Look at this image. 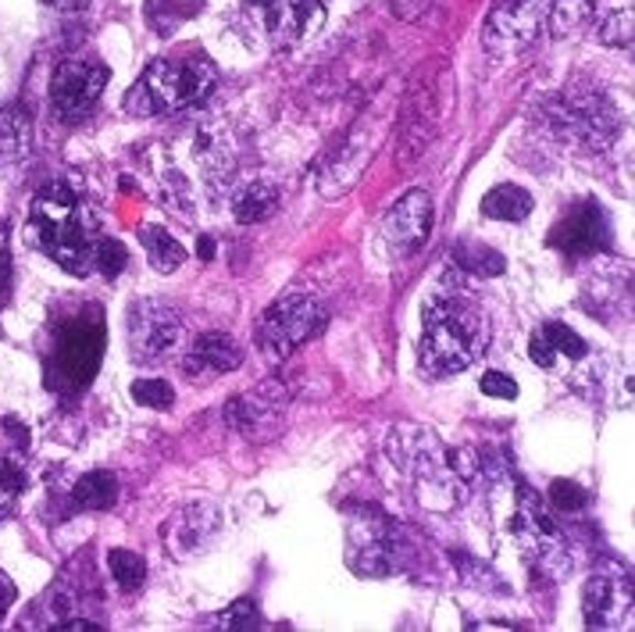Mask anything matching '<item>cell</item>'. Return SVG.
Returning a JSON list of instances; mask_svg holds the SVG:
<instances>
[{
  "label": "cell",
  "mask_w": 635,
  "mask_h": 632,
  "mask_svg": "<svg viewBox=\"0 0 635 632\" xmlns=\"http://www.w3.org/2000/svg\"><path fill=\"white\" fill-rule=\"evenodd\" d=\"M108 86V68L90 62H62L54 68L51 83V105L62 122H79L90 115Z\"/></svg>",
  "instance_id": "obj_12"
},
{
  "label": "cell",
  "mask_w": 635,
  "mask_h": 632,
  "mask_svg": "<svg viewBox=\"0 0 635 632\" xmlns=\"http://www.w3.org/2000/svg\"><path fill=\"white\" fill-rule=\"evenodd\" d=\"M29 229L43 254L54 264H62L72 275H90L97 243H100V222L90 197L83 194L79 183L57 179L47 183L33 197L29 211Z\"/></svg>",
  "instance_id": "obj_1"
},
{
  "label": "cell",
  "mask_w": 635,
  "mask_h": 632,
  "mask_svg": "<svg viewBox=\"0 0 635 632\" xmlns=\"http://www.w3.org/2000/svg\"><path fill=\"white\" fill-rule=\"evenodd\" d=\"M550 247L565 254H603L611 247V218L596 200H579L550 232Z\"/></svg>",
  "instance_id": "obj_16"
},
{
  "label": "cell",
  "mask_w": 635,
  "mask_h": 632,
  "mask_svg": "<svg viewBox=\"0 0 635 632\" xmlns=\"http://www.w3.org/2000/svg\"><path fill=\"white\" fill-rule=\"evenodd\" d=\"M325 329V307L307 293H283L258 326V347L269 361H286Z\"/></svg>",
  "instance_id": "obj_6"
},
{
  "label": "cell",
  "mask_w": 635,
  "mask_h": 632,
  "mask_svg": "<svg viewBox=\"0 0 635 632\" xmlns=\"http://www.w3.org/2000/svg\"><path fill=\"white\" fill-rule=\"evenodd\" d=\"M453 264L457 269H464L468 275H482V279L504 272V258H500L493 247H482V243H457Z\"/></svg>",
  "instance_id": "obj_27"
},
{
  "label": "cell",
  "mask_w": 635,
  "mask_h": 632,
  "mask_svg": "<svg viewBox=\"0 0 635 632\" xmlns=\"http://www.w3.org/2000/svg\"><path fill=\"white\" fill-rule=\"evenodd\" d=\"M511 533L518 536V543L525 547V554L532 557V562H539L543 568L557 571V576L571 571V554H568L565 533H560L554 514L546 511V504L539 501V493L528 490L525 482L518 487V501H514Z\"/></svg>",
  "instance_id": "obj_8"
},
{
  "label": "cell",
  "mask_w": 635,
  "mask_h": 632,
  "mask_svg": "<svg viewBox=\"0 0 635 632\" xmlns=\"http://www.w3.org/2000/svg\"><path fill=\"white\" fill-rule=\"evenodd\" d=\"M539 336L546 344H550V350L557 358H568V361H582L585 358V340L574 329H568L565 322H546V326L539 329Z\"/></svg>",
  "instance_id": "obj_29"
},
{
  "label": "cell",
  "mask_w": 635,
  "mask_h": 632,
  "mask_svg": "<svg viewBox=\"0 0 635 632\" xmlns=\"http://www.w3.org/2000/svg\"><path fill=\"white\" fill-rule=\"evenodd\" d=\"M479 386L485 396H496V401H514V396H518V382H514L507 372H496V369L485 372Z\"/></svg>",
  "instance_id": "obj_36"
},
{
  "label": "cell",
  "mask_w": 635,
  "mask_h": 632,
  "mask_svg": "<svg viewBox=\"0 0 635 632\" xmlns=\"http://www.w3.org/2000/svg\"><path fill=\"white\" fill-rule=\"evenodd\" d=\"M275 208H278V189L272 183H250L232 197V215L247 226L272 218Z\"/></svg>",
  "instance_id": "obj_24"
},
{
  "label": "cell",
  "mask_w": 635,
  "mask_h": 632,
  "mask_svg": "<svg viewBox=\"0 0 635 632\" xmlns=\"http://www.w3.org/2000/svg\"><path fill=\"white\" fill-rule=\"evenodd\" d=\"M321 22H325L321 0H269L264 4V25H269L272 43H278V47L315 36Z\"/></svg>",
  "instance_id": "obj_18"
},
{
  "label": "cell",
  "mask_w": 635,
  "mask_h": 632,
  "mask_svg": "<svg viewBox=\"0 0 635 632\" xmlns=\"http://www.w3.org/2000/svg\"><path fill=\"white\" fill-rule=\"evenodd\" d=\"M100 358H105V318H100L97 307H90V312H83L57 329L54 372L68 390H83L94 382Z\"/></svg>",
  "instance_id": "obj_7"
},
{
  "label": "cell",
  "mask_w": 635,
  "mask_h": 632,
  "mask_svg": "<svg viewBox=\"0 0 635 632\" xmlns=\"http://www.w3.org/2000/svg\"><path fill=\"white\" fill-rule=\"evenodd\" d=\"M543 115L557 140L582 146V151H607L617 137V129H622V119H617L611 100L585 90L550 97Z\"/></svg>",
  "instance_id": "obj_5"
},
{
  "label": "cell",
  "mask_w": 635,
  "mask_h": 632,
  "mask_svg": "<svg viewBox=\"0 0 635 632\" xmlns=\"http://www.w3.org/2000/svg\"><path fill=\"white\" fill-rule=\"evenodd\" d=\"M428 232H433V197H428L425 189H410V194H404L386 211V218H382V240L401 258L418 254L428 240Z\"/></svg>",
  "instance_id": "obj_15"
},
{
  "label": "cell",
  "mask_w": 635,
  "mask_h": 632,
  "mask_svg": "<svg viewBox=\"0 0 635 632\" xmlns=\"http://www.w3.org/2000/svg\"><path fill=\"white\" fill-rule=\"evenodd\" d=\"M218 525H221V519H218L215 508L189 504L183 511H175L172 519L161 525V536H165V547L186 562V557H194V554H200L204 547H208V543L215 540V533H218Z\"/></svg>",
  "instance_id": "obj_17"
},
{
  "label": "cell",
  "mask_w": 635,
  "mask_h": 632,
  "mask_svg": "<svg viewBox=\"0 0 635 632\" xmlns=\"http://www.w3.org/2000/svg\"><path fill=\"white\" fill-rule=\"evenodd\" d=\"M368 157H372V140H361V137H350L343 143V151L336 154V161L329 168L321 172V194L325 197H339L347 194V189L361 179V172L368 165Z\"/></svg>",
  "instance_id": "obj_20"
},
{
  "label": "cell",
  "mask_w": 635,
  "mask_h": 632,
  "mask_svg": "<svg viewBox=\"0 0 635 632\" xmlns=\"http://www.w3.org/2000/svg\"><path fill=\"white\" fill-rule=\"evenodd\" d=\"M600 40L607 43V47L632 51V8H625V11H614L611 19L600 25Z\"/></svg>",
  "instance_id": "obj_33"
},
{
  "label": "cell",
  "mask_w": 635,
  "mask_h": 632,
  "mask_svg": "<svg viewBox=\"0 0 635 632\" xmlns=\"http://www.w3.org/2000/svg\"><path fill=\"white\" fill-rule=\"evenodd\" d=\"M218 72L204 54L157 57L143 72L140 86L132 90L129 105H140V115H165L204 105L215 94Z\"/></svg>",
  "instance_id": "obj_4"
},
{
  "label": "cell",
  "mask_w": 635,
  "mask_h": 632,
  "mask_svg": "<svg viewBox=\"0 0 635 632\" xmlns=\"http://www.w3.org/2000/svg\"><path fill=\"white\" fill-rule=\"evenodd\" d=\"M390 458L415 487L418 504L428 511H450L471 487V472L453 458L433 433L421 429H396L390 436Z\"/></svg>",
  "instance_id": "obj_3"
},
{
  "label": "cell",
  "mask_w": 635,
  "mask_h": 632,
  "mask_svg": "<svg viewBox=\"0 0 635 632\" xmlns=\"http://www.w3.org/2000/svg\"><path fill=\"white\" fill-rule=\"evenodd\" d=\"M550 0H500L485 22V43L496 54H514L536 40L539 25H546Z\"/></svg>",
  "instance_id": "obj_13"
},
{
  "label": "cell",
  "mask_w": 635,
  "mask_h": 632,
  "mask_svg": "<svg viewBox=\"0 0 635 632\" xmlns=\"http://www.w3.org/2000/svg\"><path fill=\"white\" fill-rule=\"evenodd\" d=\"M33 146V126L22 108H0V168L19 165Z\"/></svg>",
  "instance_id": "obj_21"
},
{
  "label": "cell",
  "mask_w": 635,
  "mask_h": 632,
  "mask_svg": "<svg viewBox=\"0 0 635 632\" xmlns=\"http://www.w3.org/2000/svg\"><path fill=\"white\" fill-rule=\"evenodd\" d=\"M593 14H596V0H550L546 22H550V33L557 40H565V36H579L582 29L593 22Z\"/></svg>",
  "instance_id": "obj_25"
},
{
  "label": "cell",
  "mask_w": 635,
  "mask_h": 632,
  "mask_svg": "<svg viewBox=\"0 0 635 632\" xmlns=\"http://www.w3.org/2000/svg\"><path fill=\"white\" fill-rule=\"evenodd\" d=\"M29 487V476L25 468L11 458V454L0 450V514H4L14 501H19V493Z\"/></svg>",
  "instance_id": "obj_30"
},
{
  "label": "cell",
  "mask_w": 635,
  "mask_h": 632,
  "mask_svg": "<svg viewBox=\"0 0 635 632\" xmlns=\"http://www.w3.org/2000/svg\"><path fill=\"white\" fill-rule=\"evenodd\" d=\"M350 554H358L353 568L364 576H390L407 562V540L390 519L368 514L364 522L350 525Z\"/></svg>",
  "instance_id": "obj_11"
},
{
  "label": "cell",
  "mask_w": 635,
  "mask_h": 632,
  "mask_svg": "<svg viewBox=\"0 0 635 632\" xmlns=\"http://www.w3.org/2000/svg\"><path fill=\"white\" fill-rule=\"evenodd\" d=\"M140 243H143L146 258H151V264L161 275L175 272L186 261V247L175 237H168V229H161V226H143L140 229Z\"/></svg>",
  "instance_id": "obj_23"
},
{
  "label": "cell",
  "mask_w": 635,
  "mask_h": 632,
  "mask_svg": "<svg viewBox=\"0 0 635 632\" xmlns=\"http://www.w3.org/2000/svg\"><path fill=\"white\" fill-rule=\"evenodd\" d=\"M125 336H129L132 358L154 361L161 355H168V350L183 340V315L175 312L168 301L143 297V301H136L129 307Z\"/></svg>",
  "instance_id": "obj_10"
},
{
  "label": "cell",
  "mask_w": 635,
  "mask_h": 632,
  "mask_svg": "<svg viewBox=\"0 0 635 632\" xmlns=\"http://www.w3.org/2000/svg\"><path fill=\"white\" fill-rule=\"evenodd\" d=\"M243 364V350L236 347L232 336L226 333H208L186 350L183 358V375L189 382H211L218 375H229Z\"/></svg>",
  "instance_id": "obj_19"
},
{
  "label": "cell",
  "mask_w": 635,
  "mask_h": 632,
  "mask_svg": "<svg viewBox=\"0 0 635 632\" xmlns=\"http://www.w3.org/2000/svg\"><path fill=\"white\" fill-rule=\"evenodd\" d=\"M132 401L140 407H154V411H168L175 404V390L165 379H136L132 382Z\"/></svg>",
  "instance_id": "obj_31"
},
{
  "label": "cell",
  "mask_w": 635,
  "mask_h": 632,
  "mask_svg": "<svg viewBox=\"0 0 635 632\" xmlns=\"http://www.w3.org/2000/svg\"><path fill=\"white\" fill-rule=\"evenodd\" d=\"M550 504L565 514H574V511H585L589 504V493L579 487V482H568V479H557L550 487Z\"/></svg>",
  "instance_id": "obj_34"
},
{
  "label": "cell",
  "mask_w": 635,
  "mask_h": 632,
  "mask_svg": "<svg viewBox=\"0 0 635 632\" xmlns=\"http://www.w3.org/2000/svg\"><path fill=\"white\" fill-rule=\"evenodd\" d=\"M94 269H100L108 279L122 275V269H125V247L118 243V240H100V243H97Z\"/></svg>",
  "instance_id": "obj_35"
},
{
  "label": "cell",
  "mask_w": 635,
  "mask_h": 632,
  "mask_svg": "<svg viewBox=\"0 0 635 632\" xmlns=\"http://www.w3.org/2000/svg\"><path fill=\"white\" fill-rule=\"evenodd\" d=\"M582 614L589 629H628L632 625V579L628 571H596L582 590Z\"/></svg>",
  "instance_id": "obj_14"
},
{
  "label": "cell",
  "mask_w": 635,
  "mask_h": 632,
  "mask_svg": "<svg viewBox=\"0 0 635 632\" xmlns=\"http://www.w3.org/2000/svg\"><path fill=\"white\" fill-rule=\"evenodd\" d=\"M200 258H204V261H211V258H215V240H208V237L200 240Z\"/></svg>",
  "instance_id": "obj_39"
},
{
  "label": "cell",
  "mask_w": 635,
  "mask_h": 632,
  "mask_svg": "<svg viewBox=\"0 0 635 632\" xmlns=\"http://www.w3.org/2000/svg\"><path fill=\"white\" fill-rule=\"evenodd\" d=\"M490 347V318L464 290H439L421 312L418 364L428 379L461 375Z\"/></svg>",
  "instance_id": "obj_2"
},
{
  "label": "cell",
  "mask_w": 635,
  "mask_h": 632,
  "mask_svg": "<svg viewBox=\"0 0 635 632\" xmlns=\"http://www.w3.org/2000/svg\"><path fill=\"white\" fill-rule=\"evenodd\" d=\"M108 568H111V579L114 586L122 593H132V590H140L143 579H146V562L140 554H132V551H111L108 554Z\"/></svg>",
  "instance_id": "obj_28"
},
{
  "label": "cell",
  "mask_w": 635,
  "mask_h": 632,
  "mask_svg": "<svg viewBox=\"0 0 635 632\" xmlns=\"http://www.w3.org/2000/svg\"><path fill=\"white\" fill-rule=\"evenodd\" d=\"M218 625L229 629V632H247V629H258L261 625V611L250 597L232 600V604L218 614Z\"/></svg>",
  "instance_id": "obj_32"
},
{
  "label": "cell",
  "mask_w": 635,
  "mask_h": 632,
  "mask_svg": "<svg viewBox=\"0 0 635 632\" xmlns=\"http://www.w3.org/2000/svg\"><path fill=\"white\" fill-rule=\"evenodd\" d=\"M11 600H14V586H11V579L4 576V571H0V614L11 608Z\"/></svg>",
  "instance_id": "obj_38"
},
{
  "label": "cell",
  "mask_w": 635,
  "mask_h": 632,
  "mask_svg": "<svg viewBox=\"0 0 635 632\" xmlns=\"http://www.w3.org/2000/svg\"><path fill=\"white\" fill-rule=\"evenodd\" d=\"M482 215L496 218V222H525L532 215V194L514 183L493 186L490 194L482 197Z\"/></svg>",
  "instance_id": "obj_22"
},
{
  "label": "cell",
  "mask_w": 635,
  "mask_h": 632,
  "mask_svg": "<svg viewBox=\"0 0 635 632\" xmlns=\"http://www.w3.org/2000/svg\"><path fill=\"white\" fill-rule=\"evenodd\" d=\"M8 283H11V254H8V232H4V222H0V297L8 293Z\"/></svg>",
  "instance_id": "obj_37"
},
{
  "label": "cell",
  "mask_w": 635,
  "mask_h": 632,
  "mask_svg": "<svg viewBox=\"0 0 635 632\" xmlns=\"http://www.w3.org/2000/svg\"><path fill=\"white\" fill-rule=\"evenodd\" d=\"M51 4H57V8H68V11H72V8H83L86 0H51Z\"/></svg>",
  "instance_id": "obj_40"
},
{
  "label": "cell",
  "mask_w": 635,
  "mask_h": 632,
  "mask_svg": "<svg viewBox=\"0 0 635 632\" xmlns=\"http://www.w3.org/2000/svg\"><path fill=\"white\" fill-rule=\"evenodd\" d=\"M289 404V390L283 382H261V386L236 393L226 404V422L236 433L247 436L250 444H269L278 433H283V415Z\"/></svg>",
  "instance_id": "obj_9"
},
{
  "label": "cell",
  "mask_w": 635,
  "mask_h": 632,
  "mask_svg": "<svg viewBox=\"0 0 635 632\" xmlns=\"http://www.w3.org/2000/svg\"><path fill=\"white\" fill-rule=\"evenodd\" d=\"M72 497H76V504L86 511H108L118 501V479L111 472H86L76 482Z\"/></svg>",
  "instance_id": "obj_26"
}]
</instances>
